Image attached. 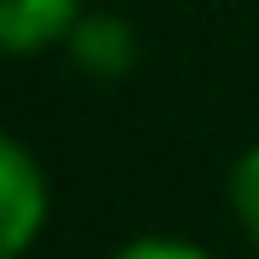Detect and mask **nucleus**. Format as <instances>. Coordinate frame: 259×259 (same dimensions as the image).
<instances>
[{"mask_svg":"<svg viewBox=\"0 0 259 259\" xmlns=\"http://www.w3.org/2000/svg\"><path fill=\"white\" fill-rule=\"evenodd\" d=\"M69 58L75 69L98 75V81H115L121 69L133 64V29L115 18V12H81V23L69 29Z\"/></svg>","mask_w":259,"mask_h":259,"instance_id":"nucleus-3","label":"nucleus"},{"mask_svg":"<svg viewBox=\"0 0 259 259\" xmlns=\"http://www.w3.org/2000/svg\"><path fill=\"white\" fill-rule=\"evenodd\" d=\"M47 225V173L18 139L0 144V242L6 259H23Z\"/></svg>","mask_w":259,"mask_h":259,"instance_id":"nucleus-1","label":"nucleus"},{"mask_svg":"<svg viewBox=\"0 0 259 259\" xmlns=\"http://www.w3.org/2000/svg\"><path fill=\"white\" fill-rule=\"evenodd\" d=\"M115 259H213V253L196 248V242H179V236H139L127 248H115Z\"/></svg>","mask_w":259,"mask_h":259,"instance_id":"nucleus-5","label":"nucleus"},{"mask_svg":"<svg viewBox=\"0 0 259 259\" xmlns=\"http://www.w3.org/2000/svg\"><path fill=\"white\" fill-rule=\"evenodd\" d=\"M231 207L242 219V231H248V242L259 248V144L231 167Z\"/></svg>","mask_w":259,"mask_h":259,"instance_id":"nucleus-4","label":"nucleus"},{"mask_svg":"<svg viewBox=\"0 0 259 259\" xmlns=\"http://www.w3.org/2000/svg\"><path fill=\"white\" fill-rule=\"evenodd\" d=\"M75 23H81V0H0V47L18 58L64 47Z\"/></svg>","mask_w":259,"mask_h":259,"instance_id":"nucleus-2","label":"nucleus"}]
</instances>
